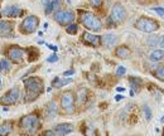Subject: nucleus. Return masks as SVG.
Instances as JSON below:
<instances>
[{"instance_id": "obj_26", "label": "nucleus", "mask_w": 164, "mask_h": 136, "mask_svg": "<svg viewBox=\"0 0 164 136\" xmlns=\"http://www.w3.org/2000/svg\"><path fill=\"white\" fill-rule=\"evenodd\" d=\"M86 93H87L86 88H81L80 91H78L77 96H78V101H80L81 103H82V102H85V100H86Z\"/></svg>"}, {"instance_id": "obj_36", "label": "nucleus", "mask_w": 164, "mask_h": 136, "mask_svg": "<svg viewBox=\"0 0 164 136\" xmlns=\"http://www.w3.org/2000/svg\"><path fill=\"white\" fill-rule=\"evenodd\" d=\"M73 73H75V71H73V69H69V71H66V72L63 73V76L67 77V76H72Z\"/></svg>"}, {"instance_id": "obj_21", "label": "nucleus", "mask_w": 164, "mask_h": 136, "mask_svg": "<svg viewBox=\"0 0 164 136\" xmlns=\"http://www.w3.org/2000/svg\"><path fill=\"white\" fill-rule=\"evenodd\" d=\"M143 112H144V116H145V120L146 121H150L153 115H152V110H150V107L149 106H143Z\"/></svg>"}, {"instance_id": "obj_17", "label": "nucleus", "mask_w": 164, "mask_h": 136, "mask_svg": "<svg viewBox=\"0 0 164 136\" xmlns=\"http://www.w3.org/2000/svg\"><path fill=\"white\" fill-rule=\"evenodd\" d=\"M115 54H116V57H119V58H121V59H126L130 57L131 51L126 46H120V47L116 48Z\"/></svg>"}, {"instance_id": "obj_3", "label": "nucleus", "mask_w": 164, "mask_h": 136, "mask_svg": "<svg viewBox=\"0 0 164 136\" xmlns=\"http://www.w3.org/2000/svg\"><path fill=\"white\" fill-rule=\"evenodd\" d=\"M20 127H22L23 131H25L29 135L35 134L38 131V128L40 127L39 117L37 115H34V113H31V115L22 117V120H20Z\"/></svg>"}, {"instance_id": "obj_1", "label": "nucleus", "mask_w": 164, "mask_h": 136, "mask_svg": "<svg viewBox=\"0 0 164 136\" xmlns=\"http://www.w3.org/2000/svg\"><path fill=\"white\" fill-rule=\"evenodd\" d=\"M24 87H25V95L24 101L32 102L43 92V81L38 77H29L24 80Z\"/></svg>"}, {"instance_id": "obj_13", "label": "nucleus", "mask_w": 164, "mask_h": 136, "mask_svg": "<svg viewBox=\"0 0 164 136\" xmlns=\"http://www.w3.org/2000/svg\"><path fill=\"white\" fill-rule=\"evenodd\" d=\"M82 37H83V40L86 42L87 44H91L92 47H98L100 44H102L101 37H98V35H95V34H91V33L85 32Z\"/></svg>"}, {"instance_id": "obj_7", "label": "nucleus", "mask_w": 164, "mask_h": 136, "mask_svg": "<svg viewBox=\"0 0 164 136\" xmlns=\"http://www.w3.org/2000/svg\"><path fill=\"white\" fill-rule=\"evenodd\" d=\"M61 107L66 113H73V111H75V95L72 91H67L61 96Z\"/></svg>"}, {"instance_id": "obj_27", "label": "nucleus", "mask_w": 164, "mask_h": 136, "mask_svg": "<svg viewBox=\"0 0 164 136\" xmlns=\"http://www.w3.org/2000/svg\"><path fill=\"white\" fill-rule=\"evenodd\" d=\"M155 77L158 78L159 81H164V67H160L156 69V72H155Z\"/></svg>"}, {"instance_id": "obj_25", "label": "nucleus", "mask_w": 164, "mask_h": 136, "mask_svg": "<svg viewBox=\"0 0 164 136\" xmlns=\"http://www.w3.org/2000/svg\"><path fill=\"white\" fill-rule=\"evenodd\" d=\"M129 82H130V86L133 88L140 87V86H141V80H140V78H137V77H131L129 80Z\"/></svg>"}, {"instance_id": "obj_12", "label": "nucleus", "mask_w": 164, "mask_h": 136, "mask_svg": "<svg viewBox=\"0 0 164 136\" xmlns=\"http://www.w3.org/2000/svg\"><path fill=\"white\" fill-rule=\"evenodd\" d=\"M72 131H73V125H71V124H59V125H57L53 130V132L57 136H66Z\"/></svg>"}, {"instance_id": "obj_10", "label": "nucleus", "mask_w": 164, "mask_h": 136, "mask_svg": "<svg viewBox=\"0 0 164 136\" xmlns=\"http://www.w3.org/2000/svg\"><path fill=\"white\" fill-rule=\"evenodd\" d=\"M6 55L10 61L14 63H20L23 62V57H24V51L18 46H11L8 51H6Z\"/></svg>"}, {"instance_id": "obj_39", "label": "nucleus", "mask_w": 164, "mask_h": 136, "mask_svg": "<svg viewBox=\"0 0 164 136\" xmlns=\"http://www.w3.org/2000/svg\"><path fill=\"white\" fill-rule=\"evenodd\" d=\"M116 90H117L119 92H123V91H125V88H124V87H116Z\"/></svg>"}, {"instance_id": "obj_18", "label": "nucleus", "mask_w": 164, "mask_h": 136, "mask_svg": "<svg viewBox=\"0 0 164 136\" xmlns=\"http://www.w3.org/2000/svg\"><path fill=\"white\" fill-rule=\"evenodd\" d=\"M164 58V51L163 49H154L149 54V59L153 62H160Z\"/></svg>"}, {"instance_id": "obj_19", "label": "nucleus", "mask_w": 164, "mask_h": 136, "mask_svg": "<svg viewBox=\"0 0 164 136\" xmlns=\"http://www.w3.org/2000/svg\"><path fill=\"white\" fill-rule=\"evenodd\" d=\"M71 82H72V80H71V78H67V80L59 81V77H56L54 80H53V82H52V87L61 88V87H63V86H66V84H68V83H71Z\"/></svg>"}, {"instance_id": "obj_8", "label": "nucleus", "mask_w": 164, "mask_h": 136, "mask_svg": "<svg viewBox=\"0 0 164 136\" xmlns=\"http://www.w3.org/2000/svg\"><path fill=\"white\" fill-rule=\"evenodd\" d=\"M20 97V90L19 87H13L9 91H6L2 96V105H14Z\"/></svg>"}, {"instance_id": "obj_6", "label": "nucleus", "mask_w": 164, "mask_h": 136, "mask_svg": "<svg viewBox=\"0 0 164 136\" xmlns=\"http://www.w3.org/2000/svg\"><path fill=\"white\" fill-rule=\"evenodd\" d=\"M53 19L58 24H61L63 27H67L69 24H72V21L75 20V14L71 10H57L54 13Z\"/></svg>"}, {"instance_id": "obj_4", "label": "nucleus", "mask_w": 164, "mask_h": 136, "mask_svg": "<svg viewBox=\"0 0 164 136\" xmlns=\"http://www.w3.org/2000/svg\"><path fill=\"white\" fill-rule=\"evenodd\" d=\"M135 28L139 29L140 32H144V33H153L155 30H158L159 24L150 18L141 17L135 21Z\"/></svg>"}, {"instance_id": "obj_9", "label": "nucleus", "mask_w": 164, "mask_h": 136, "mask_svg": "<svg viewBox=\"0 0 164 136\" xmlns=\"http://www.w3.org/2000/svg\"><path fill=\"white\" fill-rule=\"evenodd\" d=\"M125 17H126V11L124 9V6L119 3H116L111 9L110 20H112L115 24H117V23H121V21L125 19Z\"/></svg>"}, {"instance_id": "obj_11", "label": "nucleus", "mask_w": 164, "mask_h": 136, "mask_svg": "<svg viewBox=\"0 0 164 136\" xmlns=\"http://www.w3.org/2000/svg\"><path fill=\"white\" fill-rule=\"evenodd\" d=\"M3 17H9V18H18V17H22L24 11L19 8L17 5H10V6H6L5 9L2 10Z\"/></svg>"}, {"instance_id": "obj_23", "label": "nucleus", "mask_w": 164, "mask_h": 136, "mask_svg": "<svg viewBox=\"0 0 164 136\" xmlns=\"http://www.w3.org/2000/svg\"><path fill=\"white\" fill-rule=\"evenodd\" d=\"M27 52L29 53V61H31V62L38 58V51H37L35 48H29V49H27Z\"/></svg>"}, {"instance_id": "obj_24", "label": "nucleus", "mask_w": 164, "mask_h": 136, "mask_svg": "<svg viewBox=\"0 0 164 136\" xmlns=\"http://www.w3.org/2000/svg\"><path fill=\"white\" fill-rule=\"evenodd\" d=\"M77 30H78V25L75 24V23H72V24H69V25L66 27V32L68 34H76Z\"/></svg>"}, {"instance_id": "obj_22", "label": "nucleus", "mask_w": 164, "mask_h": 136, "mask_svg": "<svg viewBox=\"0 0 164 136\" xmlns=\"http://www.w3.org/2000/svg\"><path fill=\"white\" fill-rule=\"evenodd\" d=\"M0 66H2V72L10 69V63H9V61L6 59V58H4V57L0 59Z\"/></svg>"}, {"instance_id": "obj_41", "label": "nucleus", "mask_w": 164, "mask_h": 136, "mask_svg": "<svg viewBox=\"0 0 164 136\" xmlns=\"http://www.w3.org/2000/svg\"><path fill=\"white\" fill-rule=\"evenodd\" d=\"M162 122H164V116H163V119H162Z\"/></svg>"}, {"instance_id": "obj_28", "label": "nucleus", "mask_w": 164, "mask_h": 136, "mask_svg": "<svg viewBox=\"0 0 164 136\" xmlns=\"http://www.w3.org/2000/svg\"><path fill=\"white\" fill-rule=\"evenodd\" d=\"M152 11H155L156 14H159L162 18H164V8H162V6H155V8H152Z\"/></svg>"}, {"instance_id": "obj_40", "label": "nucleus", "mask_w": 164, "mask_h": 136, "mask_svg": "<svg viewBox=\"0 0 164 136\" xmlns=\"http://www.w3.org/2000/svg\"><path fill=\"white\" fill-rule=\"evenodd\" d=\"M49 2H51V0H42V3H43L44 5H47V4L49 3Z\"/></svg>"}, {"instance_id": "obj_31", "label": "nucleus", "mask_w": 164, "mask_h": 136, "mask_svg": "<svg viewBox=\"0 0 164 136\" xmlns=\"http://www.w3.org/2000/svg\"><path fill=\"white\" fill-rule=\"evenodd\" d=\"M51 3H52V6H53V10H56L62 5V0H51Z\"/></svg>"}, {"instance_id": "obj_32", "label": "nucleus", "mask_w": 164, "mask_h": 136, "mask_svg": "<svg viewBox=\"0 0 164 136\" xmlns=\"http://www.w3.org/2000/svg\"><path fill=\"white\" fill-rule=\"evenodd\" d=\"M57 61H58V55H57L56 53L52 54V55H49L48 58H47V62H48V63H54V62H57Z\"/></svg>"}, {"instance_id": "obj_38", "label": "nucleus", "mask_w": 164, "mask_h": 136, "mask_svg": "<svg viewBox=\"0 0 164 136\" xmlns=\"http://www.w3.org/2000/svg\"><path fill=\"white\" fill-rule=\"evenodd\" d=\"M123 98H124L123 95H116V96H115V101H121Z\"/></svg>"}, {"instance_id": "obj_35", "label": "nucleus", "mask_w": 164, "mask_h": 136, "mask_svg": "<svg viewBox=\"0 0 164 136\" xmlns=\"http://www.w3.org/2000/svg\"><path fill=\"white\" fill-rule=\"evenodd\" d=\"M39 136H54V132L51 131V130H47V131H44V132H42Z\"/></svg>"}, {"instance_id": "obj_15", "label": "nucleus", "mask_w": 164, "mask_h": 136, "mask_svg": "<svg viewBox=\"0 0 164 136\" xmlns=\"http://www.w3.org/2000/svg\"><path fill=\"white\" fill-rule=\"evenodd\" d=\"M101 42H102V44L106 46V47H112V46H115L116 44V42H117V37L115 34H112V33H109V34H105L101 37Z\"/></svg>"}, {"instance_id": "obj_20", "label": "nucleus", "mask_w": 164, "mask_h": 136, "mask_svg": "<svg viewBox=\"0 0 164 136\" xmlns=\"http://www.w3.org/2000/svg\"><path fill=\"white\" fill-rule=\"evenodd\" d=\"M11 122L10 121H5L4 124H2V127H0V135L2 136H6L9 135V132L11 131Z\"/></svg>"}, {"instance_id": "obj_37", "label": "nucleus", "mask_w": 164, "mask_h": 136, "mask_svg": "<svg viewBox=\"0 0 164 136\" xmlns=\"http://www.w3.org/2000/svg\"><path fill=\"white\" fill-rule=\"evenodd\" d=\"M47 47L51 48L52 51H54V52H57V49H58V47H57V46H53V44H47Z\"/></svg>"}, {"instance_id": "obj_2", "label": "nucleus", "mask_w": 164, "mask_h": 136, "mask_svg": "<svg viewBox=\"0 0 164 136\" xmlns=\"http://www.w3.org/2000/svg\"><path fill=\"white\" fill-rule=\"evenodd\" d=\"M80 20L82 25L86 28L88 30L92 32H100L102 29V23L94 13L91 11H81V15H80Z\"/></svg>"}, {"instance_id": "obj_34", "label": "nucleus", "mask_w": 164, "mask_h": 136, "mask_svg": "<svg viewBox=\"0 0 164 136\" xmlns=\"http://www.w3.org/2000/svg\"><path fill=\"white\" fill-rule=\"evenodd\" d=\"M158 46L164 51V35H160V37H159V43H158Z\"/></svg>"}, {"instance_id": "obj_14", "label": "nucleus", "mask_w": 164, "mask_h": 136, "mask_svg": "<svg viewBox=\"0 0 164 136\" xmlns=\"http://www.w3.org/2000/svg\"><path fill=\"white\" fill-rule=\"evenodd\" d=\"M11 32H13L11 23H9V21H6V20H2V21H0V34H2L3 38L10 37Z\"/></svg>"}, {"instance_id": "obj_16", "label": "nucleus", "mask_w": 164, "mask_h": 136, "mask_svg": "<svg viewBox=\"0 0 164 136\" xmlns=\"http://www.w3.org/2000/svg\"><path fill=\"white\" fill-rule=\"evenodd\" d=\"M57 111H58V107H57L56 101H49L46 106V115L48 119H53L57 115Z\"/></svg>"}, {"instance_id": "obj_29", "label": "nucleus", "mask_w": 164, "mask_h": 136, "mask_svg": "<svg viewBox=\"0 0 164 136\" xmlns=\"http://www.w3.org/2000/svg\"><path fill=\"white\" fill-rule=\"evenodd\" d=\"M159 43V38H156V37H153L148 40V44L150 46V47H156V44Z\"/></svg>"}, {"instance_id": "obj_30", "label": "nucleus", "mask_w": 164, "mask_h": 136, "mask_svg": "<svg viewBox=\"0 0 164 136\" xmlns=\"http://www.w3.org/2000/svg\"><path fill=\"white\" fill-rule=\"evenodd\" d=\"M126 73V68L124 66H120L116 68V76H124Z\"/></svg>"}, {"instance_id": "obj_5", "label": "nucleus", "mask_w": 164, "mask_h": 136, "mask_svg": "<svg viewBox=\"0 0 164 136\" xmlns=\"http://www.w3.org/2000/svg\"><path fill=\"white\" fill-rule=\"evenodd\" d=\"M38 24H39L38 17L29 15V17H27V18L22 21L19 30H20V33H22V34H32V33H34L35 30H37Z\"/></svg>"}, {"instance_id": "obj_33", "label": "nucleus", "mask_w": 164, "mask_h": 136, "mask_svg": "<svg viewBox=\"0 0 164 136\" xmlns=\"http://www.w3.org/2000/svg\"><path fill=\"white\" fill-rule=\"evenodd\" d=\"M90 4L94 6V8H98V6H101V3H102V0H88Z\"/></svg>"}]
</instances>
